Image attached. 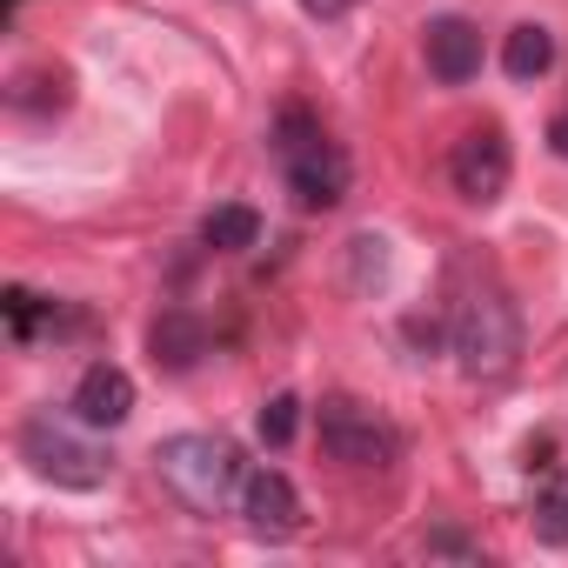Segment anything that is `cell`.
<instances>
[{
    "label": "cell",
    "mask_w": 568,
    "mask_h": 568,
    "mask_svg": "<svg viewBox=\"0 0 568 568\" xmlns=\"http://www.w3.org/2000/svg\"><path fill=\"white\" fill-rule=\"evenodd\" d=\"M274 168H281V181L295 187V201L302 207H342L348 201V154L328 141V128L308 114V108H281L274 114Z\"/></svg>",
    "instance_id": "obj_1"
},
{
    "label": "cell",
    "mask_w": 568,
    "mask_h": 568,
    "mask_svg": "<svg viewBox=\"0 0 568 568\" xmlns=\"http://www.w3.org/2000/svg\"><path fill=\"white\" fill-rule=\"evenodd\" d=\"M154 468H161V481H168L194 515H227V508H241L247 462H241V448L221 442V435H168V442L154 448Z\"/></svg>",
    "instance_id": "obj_2"
},
{
    "label": "cell",
    "mask_w": 568,
    "mask_h": 568,
    "mask_svg": "<svg viewBox=\"0 0 568 568\" xmlns=\"http://www.w3.org/2000/svg\"><path fill=\"white\" fill-rule=\"evenodd\" d=\"M448 348H455V362H462V375L468 382H501V375H515V362H521V315H515V302L495 288H468L462 302H455V315H448Z\"/></svg>",
    "instance_id": "obj_3"
},
{
    "label": "cell",
    "mask_w": 568,
    "mask_h": 568,
    "mask_svg": "<svg viewBox=\"0 0 568 568\" xmlns=\"http://www.w3.org/2000/svg\"><path fill=\"white\" fill-rule=\"evenodd\" d=\"M315 435H322V455L342 462V468H368L375 475V468L402 462V428L382 408L355 402V395H328L322 415H315Z\"/></svg>",
    "instance_id": "obj_4"
},
{
    "label": "cell",
    "mask_w": 568,
    "mask_h": 568,
    "mask_svg": "<svg viewBox=\"0 0 568 568\" xmlns=\"http://www.w3.org/2000/svg\"><path fill=\"white\" fill-rule=\"evenodd\" d=\"M14 448H21V462H28L41 481H54V488H101V481H108V455H101L94 442H81L68 422H54V415H28L21 435H14Z\"/></svg>",
    "instance_id": "obj_5"
},
{
    "label": "cell",
    "mask_w": 568,
    "mask_h": 568,
    "mask_svg": "<svg viewBox=\"0 0 568 568\" xmlns=\"http://www.w3.org/2000/svg\"><path fill=\"white\" fill-rule=\"evenodd\" d=\"M508 174H515V148H508V134H501L495 121H481V128H468V134L455 141L448 181H455V194H462V201L495 207V201L508 194Z\"/></svg>",
    "instance_id": "obj_6"
},
{
    "label": "cell",
    "mask_w": 568,
    "mask_h": 568,
    "mask_svg": "<svg viewBox=\"0 0 568 568\" xmlns=\"http://www.w3.org/2000/svg\"><path fill=\"white\" fill-rule=\"evenodd\" d=\"M241 521L261 541H295L302 535V495L281 468H247L241 481Z\"/></svg>",
    "instance_id": "obj_7"
},
{
    "label": "cell",
    "mask_w": 568,
    "mask_h": 568,
    "mask_svg": "<svg viewBox=\"0 0 568 568\" xmlns=\"http://www.w3.org/2000/svg\"><path fill=\"white\" fill-rule=\"evenodd\" d=\"M422 54H428V74L442 88H468L481 74V28L462 21V14H442L422 28Z\"/></svg>",
    "instance_id": "obj_8"
},
{
    "label": "cell",
    "mask_w": 568,
    "mask_h": 568,
    "mask_svg": "<svg viewBox=\"0 0 568 568\" xmlns=\"http://www.w3.org/2000/svg\"><path fill=\"white\" fill-rule=\"evenodd\" d=\"M74 422L81 428H121L128 415H134V382H128V368H114V362H94L81 382H74Z\"/></svg>",
    "instance_id": "obj_9"
},
{
    "label": "cell",
    "mask_w": 568,
    "mask_h": 568,
    "mask_svg": "<svg viewBox=\"0 0 568 568\" xmlns=\"http://www.w3.org/2000/svg\"><path fill=\"white\" fill-rule=\"evenodd\" d=\"M201 348H207V328H201L187 308H161V322L148 328V355H154V368H168V375H187V368L201 362Z\"/></svg>",
    "instance_id": "obj_10"
},
{
    "label": "cell",
    "mask_w": 568,
    "mask_h": 568,
    "mask_svg": "<svg viewBox=\"0 0 568 568\" xmlns=\"http://www.w3.org/2000/svg\"><path fill=\"white\" fill-rule=\"evenodd\" d=\"M8 101H14V114L48 121V114H61V108L74 101V74H68V68H28V74H14Z\"/></svg>",
    "instance_id": "obj_11"
},
{
    "label": "cell",
    "mask_w": 568,
    "mask_h": 568,
    "mask_svg": "<svg viewBox=\"0 0 568 568\" xmlns=\"http://www.w3.org/2000/svg\"><path fill=\"white\" fill-rule=\"evenodd\" d=\"M501 68H508V81H541V74L555 68V34L535 28V21H521V28L501 41Z\"/></svg>",
    "instance_id": "obj_12"
},
{
    "label": "cell",
    "mask_w": 568,
    "mask_h": 568,
    "mask_svg": "<svg viewBox=\"0 0 568 568\" xmlns=\"http://www.w3.org/2000/svg\"><path fill=\"white\" fill-rule=\"evenodd\" d=\"M201 241H207V247H221V254H241V247H254V241H261V214H254V207H241V201H227V207H214V214L201 221Z\"/></svg>",
    "instance_id": "obj_13"
},
{
    "label": "cell",
    "mask_w": 568,
    "mask_h": 568,
    "mask_svg": "<svg viewBox=\"0 0 568 568\" xmlns=\"http://www.w3.org/2000/svg\"><path fill=\"white\" fill-rule=\"evenodd\" d=\"M295 428H302V402H295V395H274V402L261 408V442H267V448H288Z\"/></svg>",
    "instance_id": "obj_14"
},
{
    "label": "cell",
    "mask_w": 568,
    "mask_h": 568,
    "mask_svg": "<svg viewBox=\"0 0 568 568\" xmlns=\"http://www.w3.org/2000/svg\"><path fill=\"white\" fill-rule=\"evenodd\" d=\"M348 254H355V288H375V281L388 274V241L382 234H355Z\"/></svg>",
    "instance_id": "obj_15"
},
{
    "label": "cell",
    "mask_w": 568,
    "mask_h": 568,
    "mask_svg": "<svg viewBox=\"0 0 568 568\" xmlns=\"http://www.w3.org/2000/svg\"><path fill=\"white\" fill-rule=\"evenodd\" d=\"M535 535H541L548 548H568V488H555V495L535 501Z\"/></svg>",
    "instance_id": "obj_16"
},
{
    "label": "cell",
    "mask_w": 568,
    "mask_h": 568,
    "mask_svg": "<svg viewBox=\"0 0 568 568\" xmlns=\"http://www.w3.org/2000/svg\"><path fill=\"white\" fill-rule=\"evenodd\" d=\"M8 328H14V342H34V328H41V295L8 288Z\"/></svg>",
    "instance_id": "obj_17"
},
{
    "label": "cell",
    "mask_w": 568,
    "mask_h": 568,
    "mask_svg": "<svg viewBox=\"0 0 568 568\" xmlns=\"http://www.w3.org/2000/svg\"><path fill=\"white\" fill-rule=\"evenodd\" d=\"M402 335H408L415 348H442V342H448V328H442L435 315H408V322H402Z\"/></svg>",
    "instance_id": "obj_18"
},
{
    "label": "cell",
    "mask_w": 568,
    "mask_h": 568,
    "mask_svg": "<svg viewBox=\"0 0 568 568\" xmlns=\"http://www.w3.org/2000/svg\"><path fill=\"white\" fill-rule=\"evenodd\" d=\"M428 548H435V555H475V548H468L455 528H435V535H428Z\"/></svg>",
    "instance_id": "obj_19"
},
{
    "label": "cell",
    "mask_w": 568,
    "mask_h": 568,
    "mask_svg": "<svg viewBox=\"0 0 568 568\" xmlns=\"http://www.w3.org/2000/svg\"><path fill=\"white\" fill-rule=\"evenodd\" d=\"M302 8H308V14H315V21H342V14H348V8H355V0H302Z\"/></svg>",
    "instance_id": "obj_20"
},
{
    "label": "cell",
    "mask_w": 568,
    "mask_h": 568,
    "mask_svg": "<svg viewBox=\"0 0 568 568\" xmlns=\"http://www.w3.org/2000/svg\"><path fill=\"white\" fill-rule=\"evenodd\" d=\"M548 148H555V154H561V161H568V108H561V114H555V121H548Z\"/></svg>",
    "instance_id": "obj_21"
}]
</instances>
